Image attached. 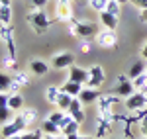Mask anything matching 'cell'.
Wrapping results in <instances>:
<instances>
[{
	"mask_svg": "<svg viewBox=\"0 0 147 139\" xmlns=\"http://www.w3.org/2000/svg\"><path fill=\"white\" fill-rule=\"evenodd\" d=\"M71 34L75 35V37H80V39H92V37H96V35L100 34V30H98V26L94 22H79V20H71Z\"/></svg>",
	"mask_w": 147,
	"mask_h": 139,
	"instance_id": "obj_1",
	"label": "cell"
},
{
	"mask_svg": "<svg viewBox=\"0 0 147 139\" xmlns=\"http://www.w3.org/2000/svg\"><path fill=\"white\" fill-rule=\"evenodd\" d=\"M28 24L32 26V30H34L37 35H41V34H45L47 30H49V26H51L53 22L47 18V14L43 10H34V12L28 14Z\"/></svg>",
	"mask_w": 147,
	"mask_h": 139,
	"instance_id": "obj_2",
	"label": "cell"
},
{
	"mask_svg": "<svg viewBox=\"0 0 147 139\" xmlns=\"http://www.w3.org/2000/svg\"><path fill=\"white\" fill-rule=\"evenodd\" d=\"M26 128H28V122L24 120L22 114H18L14 120H10L8 124L2 126V137L10 139V137H14V135H20V133H24Z\"/></svg>",
	"mask_w": 147,
	"mask_h": 139,
	"instance_id": "obj_3",
	"label": "cell"
},
{
	"mask_svg": "<svg viewBox=\"0 0 147 139\" xmlns=\"http://www.w3.org/2000/svg\"><path fill=\"white\" fill-rule=\"evenodd\" d=\"M124 104H125V110L127 112H137V110H141V108L147 106V96L139 90V92H134L131 96H127Z\"/></svg>",
	"mask_w": 147,
	"mask_h": 139,
	"instance_id": "obj_4",
	"label": "cell"
},
{
	"mask_svg": "<svg viewBox=\"0 0 147 139\" xmlns=\"http://www.w3.org/2000/svg\"><path fill=\"white\" fill-rule=\"evenodd\" d=\"M73 63H75V55L69 53V51L57 53V55H53V59H51V67H53V69H59V71L73 67Z\"/></svg>",
	"mask_w": 147,
	"mask_h": 139,
	"instance_id": "obj_5",
	"label": "cell"
},
{
	"mask_svg": "<svg viewBox=\"0 0 147 139\" xmlns=\"http://www.w3.org/2000/svg\"><path fill=\"white\" fill-rule=\"evenodd\" d=\"M96 43L100 47H104V49H114L118 45V35L112 30H104V32H100L96 35Z\"/></svg>",
	"mask_w": 147,
	"mask_h": 139,
	"instance_id": "obj_6",
	"label": "cell"
},
{
	"mask_svg": "<svg viewBox=\"0 0 147 139\" xmlns=\"http://www.w3.org/2000/svg\"><path fill=\"white\" fill-rule=\"evenodd\" d=\"M0 39L6 43V49H8V55L10 57H16V45H14V32H12L10 26H4L0 24Z\"/></svg>",
	"mask_w": 147,
	"mask_h": 139,
	"instance_id": "obj_7",
	"label": "cell"
},
{
	"mask_svg": "<svg viewBox=\"0 0 147 139\" xmlns=\"http://www.w3.org/2000/svg\"><path fill=\"white\" fill-rule=\"evenodd\" d=\"M88 73H90V79L86 82V86H90V88H100L102 84H104V81H106L104 69H102L100 65H92L90 69H88Z\"/></svg>",
	"mask_w": 147,
	"mask_h": 139,
	"instance_id": "obj_8",
	"label": "cell"
},
{
	"mask_svg": "<svg viewBox=\"0 0 147 139\" xmlns=\"http://www.w3.org/2000/svg\"><path fill=\"white\" fill-rule=\"evenodd\" d=\"M59 128H61V135L67 137V135H71V133H79L80 124L71 116V114H65V118H63L61 124H59Z\"/></svg>",
	"mask_w": 147,
	"mask_h": 139,
	"instance_id": "obj_9",
	"label": "cell"
},
{
	"mask_svg": "<svg viewBox=\"0 0 147 139\" xmlns=\"http://www.w3.org/2000/svg\"><path fill=\"white\" fill-rule=\"evenodd\" d=\"M90 79V73L86 69H82V67H77V65H73V67H69V81L73 82H79V84H86Z\"/></svg>",
	"mask_w": 147,
	"mask_h": 139,
	"instance_id": "obj_10",
	"label": "cell"
},
{
	"mask_svg": "<svg viewBox=\"0 0 147 139\" xmlns=\"http://www.w3.org/2000/svg\"><path fill=\"white\" fill-rule=\"evenodd\" d=\"M102 94L98 92V88H90V86H86V88H82L80 94L77 96L82 104H94V102H98V98H100Z\"/></svg>",
	"mask_w": 147,
	"mask_h": 139,
	"instance_id": "obj_11",
	"label": "cell"
},
{
	"mask_svg": "<svg viewBox=\"0 0 147 139\" xmlns=\"http://www.w3.org/2000/svg\"><path fill=\"white\" fill-rule=\"evenodd\" d=\"M136 90V86H134V81H124V82H118V86H114L110 94H116V96H131Z\"/></svg>",
	"mask_w": 147,
	"mask_h": 139,
	"instance_id": "obj_12",
	"label": "cell"
},
{
	"mask_svg": "<svg viewBox=\"0 0 147 139\" xmlns=\"http://www.w3.org/2000/svg\"><path fill=\"white\" fill-rule=\"evenodd\" d=\"M20 88L14 84V77H10L8 73L0 71V92H18Z\"/></svg>",
	"mask_w": 147,
	"mask_h": 139,
	"instance_id": "obj_13",
	"label": "cell"
},
{
	"mask_svg": "<svg viewBox=\"0 0 147 139\" xmlns=\"http://www.w3.org/2000/svg\"><path fill=\"white\" fill-rule=\"evenodd\" d=\"M67 114H71V116L79 122V124H82V122H84V110H82V102H80L77 96L73 98V102H71V106H69V110H67Z\"/></svg>",
	"mask_w": 147,
	"mask_h": 139,
	"instance_id": "obj_14",
	"label": "cell"
},
{
	"mask_svg": "<svg viewBox=\"0 0 147 139\" xmlns=\"http://www.w3.org/2000/svg\"><path fill=\"white\" fill-rule=\"evenodd\" d=\"M55 14H57V22H71V20H73V8H71V4H61V2H57Z\"/></svg>",
	"mask_w": 147,
	"mask_h": 139,
	"instance_id": "obj_15",
	"label": "cell"
},
{
	"mask_svg": "<svg viewBox=\"0 0 147 139\" xmlns=\"http://www.w3.org/2000/svg\"><path fill=\"white\" fill-rule=\"evenodd\" d=\"M120 102V96H116V94H106V96H100L98 98V112H110V108H112L114 104H118Z\"/></svg>",
	"mask_w": 147,
	"mask_h": 139,
	"instance_id": "obj_16",
	"label": "cell"
},
{
	"mask_svg": "<svg viewBox=\"0 0 147 139\" xmlns=\"http://www.w3.org/2000/svg\"><path fill=\"white\" fill-rule=\"evenodd\" d=\"M30 71L37 75V77H43L49 73V65H47L45 61H41V59H32L30 61Z\"/></svg>",
	"mask_w": 147,
	"mask_h": 139,
	"instance_id": "obj_17",
	"label": "cell"
},
{
	"mask_svg": "<svg viewBox=\"0 0 147 139\" xmlns=\"http://www.w3.org/2000/svg\"><path fill=\"white\" fill-rule=\"evenodd\" d=\"M100 24L106 28V30H112L116 32V28H118V16H114L110 12H100Z\"/></svg>",
	"mask_w": 147,
	"mask_h": 139,
	"instance_id": "obj_18",
	"label": "cell"
},
{
	"mask_svg": "<svg viewBox=\"0 0 147 139\" xmlns=\"http://www.w3.org/2000/svg\"><path fill=\"white\" fill-rule=\"evenodd\" d=\"M147 71V61L145 59H139V61H136L134 65H131V69H129V73H127V77L134 81V79H137L139 75H143Z\"/></svg>",
	"mask_w": 147,
	"mask_h": 139,
	"instance_id": "obj_19",
	"label": "cell"
},
{
	"mask_svg": "<svg viewBox=\"0 0 147 139\" xmlns=\"http://www.w3.org/2000/svg\"><path fill=\"white\" fill-rule=\"evenodd\" d=\"M41 131H43L45 135H61V128L57 126L55 122H51L49 118H45V120L41 122Z\"/></svg>",
	"mask_w": 147,
	"mask_h": 139,
	"instance_id": "obj_20",
	"label": "cell"
},
{
	"mask_svg": "<svg viewBox=\"0 0 147 139\" xmlns=\"http://www.w3.org/2000/svg\"><path fill=\"white\" fill-rule=\"evenodd\" d=\"M110 129H112V122L100 116V118H98V122H96V137H104Z\"/></svg>",
	"mask_w": 147,
	"mask_h": 139,
	"instance_id": "obj_21",
	"label": "cell"
},
{
	"mask_svg": "<svg viewBox=\"0 0 147 139\" xmlns=\"http://www.w3.org/2000/svg\"><path fill=\"white\" fill-rule=\"evenodd\" d=\"M8 108L12 112L14 110H22L24 108V98L20 92H10V98H8Z\"/></svg>",
	"mask_w": 147,
	"mask_h": 139,
	"instance_id": "obj_22",
	"label": "cell"
},
{
	"mask_svg": "<svg viewBox=\"0 0 147 139\" xmlns=\"http://www.w3.org/2000/svg\"><path fill=\"white\" fill-rule=\"evenodd\" d=\"M61 90H63V92H67V94H71V96H79L80 90H82V84L73 82V81H67L63 86H61Z\"/></svg>",
	"mask_w": 147,
	"mask_h": 139,
	"instance_id": "obj_23",
	"label": "cell"
},
{
	"mask_svg": "<svg viewBox=\"0 0 147 139\" xmlns=\"http://www.w3.org/2000/svg\"><path fill=\"white\" fill-rule=\"evenodd\" d=\"M73 98L75 96H71V94H67V92H63L61 90V94H59V98H57V106H59V110H69V106H71V102H73Z\"/></svg>",
	"mask_w": 147,
	"mask_h": 139,
	"instance_id": "obj_24",
	"label": "cell"
},
{
	"mask_svg": "<svg viewBox=\"0 0 147 139\" xmlns=\"http://www.w3.org/2000/svg\"><path fill=\"white\" fill-rule=\"evenodd\" d=\"M10 20H12V6L2 4V6H0V24L10 26Z\"/></svg>",
	"mask_w": 147,
	"mask_h": 139,
	"instance_id": "obj_25",
	"label": "cell"
},
{
	"mask_svg": "<svg viewBox=\"0 0 147 139\" xmlns=\"http://www.w3.org/2000/svg\"><path fill=\"white\" fill-rule=\"evenodd\" d=\"M10 139H43V131L39 128V129H34V131H28V133L14 135V137H10Z\"/></svg>",
	"mask_w": 147,
	"mask_h": 139,
	"instance_id": "obj_26",
	"label": "cell"
},
{
	"mask_svg": "<svg viewBox=\"0 0 147 139\" xmlns=\"http://www.w3.org/2000/svg\"><path fill=\"white\" fill-rule=\"evenodd\" d=\"M59 94H61V88H57V86H49V88L45 90V100L49 102V104H57Z\"/></svg>",
	"mask_w": 147,
	"mask_h": 139,
	"instance_id": "obj_27",
	"label": "cell"
},
{
	"mask_svg": "<svg viewBox=\"0 0 147 139\" xmlns=\"http://www.w3.org/2000/svg\"><path fill=\"white\" fill-rule=\"evenodd\" d=\"M22 116L28 122V126H32L35 120H37V110L35 108H22Z\"/></svg>",
	"mask_w": 147,
	"mask_h": 139,
	"instance_id": "obj_28",
	"label": "cell"
},
{
	"mask_svg": "<svg viewBox=\"0 0 147 139\" xmlns=\"http://www.w3.org/2000/svg\"><path fill=\"white\" fill-rule=\"evenodd\" d=\"M14 84L20 88V86H28L30 84V79H28V73H24V71H18L16 75H14Z\"/></svg>",
	"mask_w": 147,
	"mask_h": 139,
	"instance_id": "obj_29",
	"label": "cell"
},
{
	"mask_svg": "<svg viewBox=\"0 0 147 139\" xmlns=\"http://www.w3.org/2000/svg\"><path fill=\"white\" fill-rule=\"evenodd\" d=\"M106 12H110V14H114V16H120V12H122V4L116 2V0H108Z\"/></svg>",
	"mask_w": 147,
	"mask_h": 139,
	"instance_id": "obj_30",
	"label": "cell"
},
{
	"mask_svg": "<svg viewBox=\"0 0 147 139\" xmlns=\"http://www.w3.org/2000/svg\"><path fill=\"white\" fill-rule=\"evenodd\" d=\"M106 6H108V0H90V8L96 10L98 14L106 10Z\"/></svg>",
	"mask_w": 147,
	"mask_h": 139,
	"instance_id": "obj_31",
	"label": "cell"
},
{
	"mask_svg": "<svg viewBox=\"0 0 147 139\" xmlns=\"http://www.w3.org/2000/svg\"><path fill=\"white\" fill-rule=\"evenodd\" d=\"M145 84H147V71L143 73V75H139L137 79H134V86H136L137 90H141V88H143Z\"/></svg>",
	"mask_w": 147,
	"mask_h": 139,
	"instance_id": "obj_32",
	"label": "cell"
},
{
	"mask_svg": "<svg viewBox=\"0 0 147 139\" xmlns=\"http://www.w3.org/2000/svg\"><path fill=\"white\" fill-rule=\"evenodd\" d=\"M2 65H4V69H16V57L6 55V57L2 59Z\"/></svg>",
	"mask_w": 147,
	"mask_h": 139,
	"instance_id": "obj_33",
	"label": "cell"
},
{
	"mask_svg": "<svg viewBox=\"0 0 147 139\" xmlns=\"http://www.w3.org/2000/svg\"><path fill=\"white\" fill-rule=\"evenodd\" d=\"M63 118H65V112H63V110H59V112H53V114L49 116V120H51V122H55L57 126H59Z\"/></svg>",
	"mask_w": 147,
	"mask_h": 139,
	"instance_id": "obj_34",
	"label": "cell"
},
{
	"mask_svg": "<svg viewBox=\"0 0 147 139\" xmlns=\"http://www.w3.org/2000/svg\"><path fill=\"white\" fill-rule=\"evenodd\" d=\"M47 2H49V0H30V4H32L34 10H43Z\"/></svg>",
	"mask_w": 147,
	"mask_h": 139,
	"instance_id": "obj_35",
	"label": "cell"
},
{
	"mask_svg": "<svg viewBox=\"0 0 147 139\" xmlns=\"http://www.w3.org/2000/svg\"><path fill=\"white\" fill-rule=\"evenodd\" d=\"M129 2H131L134 6H137L139 10H145L147 8V0H129Z\"/></svg>",
	"mask_w": 147,
	"mask_h": 139,
	"instance_id": "obj_36",
	"label": "cell"
},
{
	"mask_svg": "<svg viewBox=\"0 0 147 139\" xmlns=\"http://www.w3.org/2000/svg\"><path fill=\"white\" fill-rule=\"evenodd\" d=\"M90 51V41L88 39H82V43H80V53H88Z\"/></svg>",
	"mask_w": 147,
	"mask_h": 139,
	"instance_id": "obj_37",
	"label": "cell"
},
{
	"mask_svg": "<svg viewBox=\"0 0 147 139\" xmlns=\"http://www.w3.org/2000/svg\"><path fill=\"white\" fill-rule=\"evenodd\" d=\"M141 133H143V137H147V118L141 122Z\"/></svg>",
	"mask_w": 147,
	"mask_h": 139,
	"instance_id": "obj_38",
	"label": "cell"
},
{
	"mask_svg": "<svg viewBox=\"0 0 147 139\" xmlns=\"http://www.w3.org/2000/svg\"><path fill=\"white\" fill-rule=\"evenodd\" d=\"M139 22H145L147 24V8H145V10H141V14H139Z\"/></svg>",
	"mask_w": 147,
	"mask_h": 139,
	"instance_id": "obj_39",
	"label": "cell"
},
{
	"mask_svg": "<svg viewBox=\"0 0 147 139\" xmlns=\"http://www.w3.org/2000/svg\"><path fill=\"white\" fill-rule=\"evenodd\" d=\"M141 57H143V59L147 61V41H145V45L141 47Z\"/></svg>",
	"mask_w": 147,
	"mask_h": 139,
	"instance_id": "obj_40",
	"label": "cell"
},
{
	"mask_svg": "<svg viewBox=\"0 0 147 139\" xmlns=\"http://www.w3.org/2000/svg\"><path fill=\"white\" fill-rule=\"evenodd\" d=\"M43 139H65V135H45Z\"/></svg>",
	"mask_w": 147,
	"mask_h": 139,
	"instance_id": "obj_41",
	"label": "cell"
},
{
	"mask_svg": "<svg viewBox=\"0 0 147 139\" xmlns=\"http://www.w3.org/2000/svg\"><path fill=\"white\" fill-rule=\"evenodd\" d=\"M65 139H80V135L79 133H71V135H67Z\"/></svg>",
	"mask_w": 147,
	"mask_h": 139,
	"instance_id": "obj_42",
	"label": "cell"
},
{
	"mask_svg": "<svg viewBox=\"0 0 147 139\" xmlns=\"http://www.w3.org/2000/svg\"><path fill=\"white\" fill-rule=\"evenodd\" d=\"M2 4H6V6H10V0H0V6Z\"/></svg>",
	"mask_w": 147,
	"mask_h": 139,
	"instance_id": "obj_43",
	"label": "cell"
},
{
	"mask_svg": "<svg viewBox=\"0 0 147 139\" xmlns=\"http://www.w3.org/2000/svg\"><path fill=\"white\" fill-rule=\"evenodd\" d=\"M57 2H61V4H71L73 0H57Z\"/></svg>",
	"mask_w": 147,
	"mask_h": 139,
	"instance_id": "obj_44",
	"label": "cell"
},
{
	"mask_svg": "<svg viewBox=\"0 0 147 139\" xmlns=\"http://www.w3.org/2000/svg\"><path fill=\"white\" fill-rule=\"evenodd\" d=\"M141 92H143V94H145V96H147V84H145V86H143V88H141Z\"/></svg>",
	"mask_w": 147,
	"mask_h": 139,
	"instance_id": "obj_45",
	"label": "cell"
},
{
	"mask_svg": "<svg viewBox=\"0 0 147 139\" xmlns=\"http://www.w3.org/2000/svg\"><path fill=\"white\" fill-rule=\"evenodd\" d=\"M116 2H120V4H125V2H129V0H116Z\"/></svg>",
	"mask_w": 147,
	"mask_h": 139,
	"instance_id": "obj_46",
	"label": "cell"
},
{
	"mask_svg": "<svg viewBox=\"0 0 147 139\" xmlns=\"http://www.w3.org/2000/svg\"><path fill=\"white\" fill-rule=\"evenodd\" d=\"M80 139H92V137H80Z\"/></svg>",
	"mask_w": 147,
	"mask_h": 139,
	"instance_id": "obj_47",
	"label": "cell"
},
{
	"mask_svg": "<svg viewBox=\"0 0 147 139\" xmlns=\"http://www.w3.org/2000/svg\"><path fill=\"white\" fill-rule=\"evenodd\" d=\"M77 2H84V0H77Z\"/></svg>",
	"mask_w": 147,
	"mask_h": 139,
	"instance_id": "obj_48",
	"label": "cell"
},
{
	"mask_svg": "<svg viewBox=\"0 0 147 139\" xmlns=\"http://www.w3.org/2000/svg\"><path fill=\"white\" fill-rule=\"evenodd\" d=\"M143 139H147V137H143Z\"/></svg>",
	"mask_w": 147,
	"mask_h": 139,
	"instance_id": "obj_49",
	"label": "cell"
}]
</instances>
